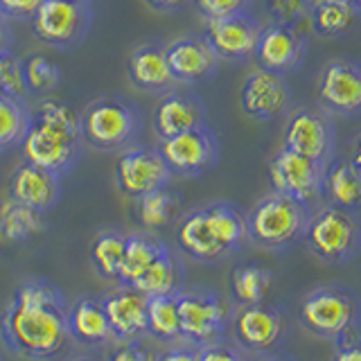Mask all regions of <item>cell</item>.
I'll list each match as a JSON object with an SVG mask.
<instances>
[{
  "label": "cell",
  "instance_id": "cell-1",
  "mask_svg": "<svg viewBox=\"0 0 361 361\" xmlns=\"http://www.w3.org/2000/svg\"><path fill=\"white\" fill-rule=\"evenodd\" d=\"M0 338L9 353L43 361L63 350L68 305L59 287L45 278L23 280L0 314Z\"/></svg>",
  "mask_w": 361,
  "mask_h": 361
},
{
  "label": "cell",
  "instance_id": "cell-2",
  "mask_svg": "<svg viewBox=\"0 0 361 361\" xmlns=\"http://www.w3.org/2000/svg\"><path fill=\"white\" fill-rule=\"evenodd\" d=\"M82 145L77 113L63 102L45 99L32 111L20 149L25 161L56 176H66L82 161Z\"/></svg>",
  "mask_w": 361,
  "mask_h": 361
},
{
  "label": "cell",
  "instance_id": "cell-3",
  "mask_svg": "<svg viewBox=\"0 0 361 361\" xmlns=\"http://www.w3.org/2000/svg\"><path fill=\"white\" fill-rule=\"evenodd\" d=\"M246 240V214L226 201H214L185 212L176 224V246L190 259L219 262Z\"/></svg>",
  "mask_w": 361,
  "mask_h": 361
},
{
  "label": "cell",
  "instance_id": "cell-4",
  "mask_svg": "<svg viewBox=\"0 0 361 361\" xmlns=\"http://www.w3.org/2000/svg\"><path fill=\"white\" fill-rule=\"evenodd\" d=\"M84 145L97 152H120L138 138L142 118L135 104L124 97H97L79 116Z\"/></svg>",
  "mask_w": 361,
  "mask_h": 361
},
{
  "label": "cell",
  "instance_id": "cell-5",
  "mask_svg": "<svg viewBox=\"0 0 361 361\" xmlns=\"http://www.w3.org/2000/svg\"><path fill=\"white\" fill-rule=\"evenodd\" d=\"M310 214V206L274 190L246 214V240L262 248H285L302 237Z\"/></svg>",
  "mask_w": 361,
  "mask_h": 361
},
{
  "label": "cell",
  "instance_id": "cell-6",
  "mask_svg": "<svg viewBox=\"0 0 361 361\" xmlns=\"http://www.w3.org/2000/svg\"><path fill=\"white\" fill-rule=\"evenodd\" d=\"M305 244L327 264H343L361 248V221L355 210L338 208L334 203L310 214L305 226Z\"/></svg>",
  "mask_w": 361,
  "mask_h": 361
},
{
  "label": "cell",
  "instance_id": "cell-7",
  "mask_svg": "<svg viewBox=\"0 0 361 361\" xmlns=\"http://www.w3.org/2000/svg\"><path fill=\"white\" fill-rule=\"evenodd\" d=\"M300 325L321 338H338L361 323V302L341 285L312 289L300 302Z\"/></svg>",
  "mask_w": 361,
  "mask_h": 361
},
{
  "label": "cell",
  "instance_id": "cell-8",
  "mask_svg": "<svg viewBox=\"0 0 361 361\" xmlns=\"http://www.w3.org/2000/svg\"><path fill=\"white\" fill-rule=\"evenodd\" d=\"M90 23V0H43L37 14L30 18L34 39L54 50H73L84 43Z\"/></svg>",
  "mask_w": 361,
  "mask_h": 361
},
{
  "label": "cell",
  "instance_id": "cell-9",
  "mask_svg": "<svg viewBox=\"0 0 361 361\" xmlns=\"http://www.w3.org/2000/svg\"><path fill=\"white\" fill-rule=\"evenodd\" d=\"M180 336L183 341L201 348L221 341L226 327L231 325V310L219 293L214 291H176Z\"/></svg>",
  "mask_w": 361,
  "mask_h": 361
},
{
  "label": "cell",
  "instance_id": "cell-10",
  "mask_svg": "<svg viewBox=\"0 0 361 361\" xmlns=\"http://www.w3.org/2000/svg\"><path fill=\"white\" fill-rule=\"evenodd\" d=\"M169 178L172 172L158 147H131L120 154L116 163V185L124 197L133 201L165 188Z\"/></svg>",
  "mask_w": 361,
  "mask_h": 361
},
{
  "label": "cell",
  "instance_id": "cell-11",
  "mask_svg": "<svg viewBox=\"0 0 361 361\" xmlns=\"http://www.w3.org/2000/svg\"><path fill=\"white\" fill-rule=\"evenodd\" d=\"M269 174L276 192L289 195L305 206H312L323 195L325 165L314 163L296 152L285 149V147L271 158Z\"/></svg>",
  "mask_w": 361,
  "mask_h": 361
},
{
  "label": "cell",
  "instance_id": "cell-12",
  "mask_svg": "<svg viewBox=\"0 0 361 361\" xmlns=\"http://www.w3.org/2000/svg\"><path fill=\"white\" fill-rule=\"evenodd\" d=\"M158 152L165 158L172 176H201L217 163L219 147L214 133L203 124V127L161 140Z\"/></svg>",
  "mask_w": 361,
  "mask_h": 361
},
{
  "label": "cell",
  "instance_id": "cell-13",
  "mask_svg": "<svg viewBox=\"0 0 361 361\" xmlns=\"http://www.w3.org/2000/svg\"><path fill=\"white\" fill-rule=\"evenodd\" d=\"M231 330L235 343L242 350L267 353L280 341L285 321H282V314L276 307H267L264 302L240 305L231 316Z\"/></svg>",
  "mask_w": 361,
  "mask_h": 361
},
{
  "label": "cell",
  "instance_id": "cell-14",
  "mask_svg": "<svg viewBox=\"0 0 361 361\" xmlns=\"http://www.w3.org/2000/svg\"><path fill=\"white\" fill-rule=\"evenodd\" d=\"M259 34H262V25L248 11H242V14L208 20V30L203 37L208 39L219 59L244 61L253 56Z\"/></svg>",
  "mask_w": 361,
  "mask_h": 361
},
{
  "label": "cell",
  "instance_id": "cell-15",
  "mask_svg": "<svg viewBox=\"0 0 361 361\" xmlns=\"http://www.w3.org/2000/svg\"><path fill=\"white\" fill-rule=\"evenodd\" d=\"M282 147L289 152H296L310 161L327 165V158L332 154V127L321 113L300 109L287 120Z\"/></svg>",
  "mask_w": 361,
  "mask_h": 361
},
{
  "label": "cell",
  "instance_id": "cell-16",
  "mask_svg": "<svg viewBox=\"0 0 361 361\" xmlns=\"http://www.w3.org/2000/svg\"><path fill=\"white\" fill-rule=\"evenodd\" d=\"M319 97L336 113H361V63L350 59L325 63L319 79Z\"/></svg>",
  "mask_w": 361,
  "mask_h": 361
},
{
  "label": "cell",
  "instance_id": "cell-17",
  "mask_svg": "<svg viewBox=\"0 0 361 361\" xmlns=\"http://www.w3.org/2000/svg\"><path fill=\"white\" fill-rule=\"evenodd\" d=\"M167 63L172 68V75L180 84H199L203 79L214 75L219 63V56L214 54L212 45L206 37H188L174 39L165 45Z\"/></svg>",
  "mask_w": 361,
  "mask_h": 361
},
{
  "label": "cell",
  "instance_id": "cell-18",
  "mask_svg": "<svg viewBox=\"0 0 361 361\" xmlns=\"http://www.w3.org/2000/svg\"><path fill=\"white\" fill-rule=\"evenodd\" d=\"M289 102V88L285 79L271 71H253L244 79L240 90V104L248 118L271 120L285 111Z\"/></svg>",
  "mask_w": 361,
  "mask_h": 361
},
{
  "label": "cell",
  "instance_id": "cell-19",
  "mask_svg": "<svg viewBox=\"0 0 361 361\" xmlns=\"http://www.w3.org/2000/svg\"><path fill=\"white\" fill-rule=\"evenodd\" d=\"M127 77L133 88L149 95H165L178 84L172 68L167 63L163 43H142L138 45L127 61Z\"/></svg>",
  "mask_w": 361,
  "mask_h": 361
},
{
  "label": "cell",
  "instance_id": "cell-20",
  "mask_svg": "<svg viewBox=\"0 0 361 361\" xmlns=\"http://www.w3.org/2000/svg\"><path fill=\"white\" fill-rule=\"evenodd\" d=\"M9 197L45 214L56 206L61 197V176L25 161L14 169L9 178Z\"/></svg>",
  "mask_w": 361,
  "mask_h": 361
},
{
  "label": "cell",
  "instance_id": "cell-21",
  "mask_svg": "<svg viewBox=\"0 0 361 361\" xmlns=\"http://www.w3.org/2000/svg\"><path fill=\"white\" fill-rule=\"evenodd\" d=\"M113 338L129 341L147 334V296L135 287H118L102 298Z\"/></svg>",
  "mask_w": 361,
  "mask_h": 361
},
{
  "label": "cell",
  "instance_id": "cell-22",
  "mask_svg": "<svg viewBox=\"0 0 361 361\" xmlns=\"http://www.w3.org/2000/svg\"><path fill=\"white\" fill-rule=\"evenodd\" d=\"M302 48V39L296 30L274 23V25L262 27L253 56L262 71L282 75L287 71H293L300 63Z\"/></svg>",
  "mask_w": 361,
  "mask_h": 361
},
{
  "label": "cell",
  "instance_id": "cell-23",
  "mask_svg": "<svg viewBox=\"0 0 361 361\" xmlns=\"http://www.w3.org/2000/svg\"><path fill=\"white\" fill-rule=\"evenodd\" d=\"M206 124V111L199 97L169 90L154 109V131L161 140Z\"/></svg>",
  "mask_w": 361,
  "mask_h": 361
},
{
  "label": "cell",
  "instance_id": "cell-24",
  "mask_svg": "<svg viewBox=\"0 0 361 361\" xmlns=\"http://www.w3.org/2000/svg\"><path fill=\"white\" fill-rule=\"evenodd\" d=\"M68 336L84 345H102L116 341L106 312L102 307V300L84 296L68 305Z\"/></svg>",
  "mask_w": 361,
  "mask_h": 361
},
{
  "label": "cell",
  "instance_id": "cell-25",
  "mask_svg": "<svg viewBox=\"0 0 361 361\" xmlns=\"http://www.w3.org/2000/svg\"><path fill=\"white\" fill-rule=\"evenodd\" d=\"M165 251H167L165 242L156 240L154 235H147V233L127 235L116 282L122 287H133V282L138 280L145 271L149 269V264L154 262V259Z\"/></svg>",
  "mask_w": 361,
  "mask_h": 361
},
{
  "label": "cell",
  "instance_id": "cell-26",
  "mask_svg": "<svg viewBox=\"0 0 361 361\" xmlns=\"http://www.w3.org/2000/svg\"><path fill=\"white\" fill-rule=\"evenodd\" d=\"M323 192L338 208L359 210L361 208V169L353 161H336L325 167Z\"/></svg>",
  "mask_w": 361,
  "mask_h": 361
},
{
  "label": "cell",
  "instance_id": "cell-27",
  "mask_svg": "<svg viewBox=\"0 0 361 361\" xmlns=\"http://www.w3.org/2000/svg\"><path fill=\"white\" fill-rule=\"evenodd\" d=\"M43 231V212L23 206L16 199L0 203V244H23Z\"/></svg>",
  "mask_w": 361,
  "mask_h": 361
},
{
  "label": "cell",
  "instance_id": "cell-28",
  "mask_svg": "<svg viewBox=\"0 0 361 361\" xmlns=\"http://www.w3.org/2000/svg\"><path fill=\"white\" fill-rule=\"evenodd\" d=\"M147 336L161 343H183L176 293L147 296Z\"/></svg>",
  "mask_w": 361,
  "mask_h": 361
},
{
  "label": "cell",
  "instance_id": "cell-29",
  "mask_svg": "<svg viewBox=\"0 0 361 361\" xmlns=\"http://www.w3.org/2000/svg\"><path fill=\"white\" fill-rule=\"evenodd\" d=\"M274 285V274L255 262L240 264L231 276V291L237 305H255L267 298V293Z\"/></svg>",
  "mask_w": 361,
  "mask_h": 361
},
{
  "label": "cell",
  "instance_id": "cell-30",
  "mask_svg": "<svg viewBox=\"0 0 361 361\" xmlns=\"http://www.w3.org/2000/svg\"><path fill=\"white\" fill-rule=\"evenodd\" d=\"M138 203V210H135V217H138L140 226L147 231H161L165 226L174 221L180 201L174 192H169L167 185L158 188L149 195H145L140 199H135Z\"/></svg>",
  "mask_w": 361,
  "mask_h": 361
},
{
  "label": "cell",
  "instance_id": "cell-31",
  "mask_svg": "<svg viewBox=\"0 0 361 361\" xmlns=\"http://www.w3.org/2000/svg\"><path fill=\"white\" fill-rule=\"evenodd\" d=\"M359 9L345 0H327L312 7V30L325 39H334L345 34L357 23Z\"/></svg>",
  "mask_w": 361,
  "mask_h": 361
},
{
  "label": "cell",
  "instance_id": "cell-32",
  "mask_svg": "<svg viewBox=\"0 0 361 361\" xmlns=\"http://www.w3.org/2000/svg\"><path fill=\"white\" fill-rule=\"evenodd\" d=\"M133 287L142 291L145 296H163V293H176L178 291V264L172 255V251H167L158 255L149 269L133 282Z\"/></svg>",
  "mask_w": 361,
  "mask_h": 361
},
{
  "label": "cell",
  "instance_id": "cell-33",
  "mask_svg": "<svg viewBox=\"0 0 361 361\" xmlns=\"http://www.w3.org/2000/svg\"><path fill=\"white\" fill-rule=\"evenodd\" d=\"M124 242H127V235L118 233V231H104L99 233L93 244H90V264L97 271L99 278L104 280H118V269H120V259L124 253Z\"/></svg>",
  "mask_w": 361,
  "mask_h": 361
},
{
  "label": "cell",
  "instance_id": "cell-34",
  "mask_svg": "<svg viewBox=\"0 0 361 361\" xmlns=\"http://www.w3.org/2000/svg\"><path fill=\"white\" fill-rule=\"evenodd\" d=\"M32 111L25 97H0V152L20 145L27 131Z\"/></svg>",
  "mask_w": 361,
  "mask_h": 361
},
{
  "label": "cell",
  "instance_id": "cell-35",
  "mask_svg": "<svg viewBox=\"0 0 361 361\" xmlns=\"http://www.w3.org/2000/svg\"><path fill=\"white\" fill-rule=\"evenodd\" d=\"M23 77H25L27 93L32 95H50L61 82L59 68L43 54H32L23 59Z\"/></svg>",
  "mask_w": 361,
  "mask_h": 361
},
{
  "label": "cell",
  "instance_id": "cell-36",
  "mask_svg": "<svg viewBox=\"0 0 361 361\" xmlns=\"http://www.w3.org/2000/svg\"><path fill=\"white\" fill-rule=\"evenodd\" d=\"M27 86L23 77V61L16 54H0V97H25Z\"/></svg>",
  "mask_w": 361,
  "mask_h": 361
},
{
  "label": "cell",
  "instance_id": "cell-37",
  "mask_svg": "<svg viewBox=\"0 0 361 361\" xmlns=\"http://www.w3.org/2000/svg\"><path fill=\"white\" fill-rule=\"evenodd\" d=\"M310 0H267V11L278 25L293 27L310 11Z\"/></svg>",
  "mask_w": 361,
  "mask_h": 361
},
{
  "label": "cell",
  "instance_id": "cell-38",
  "mask_svg": "<svg viewBox=\"0 0 361 361\" xmlns=\"http://www.w3.org/2000/svg\"><path fill=\"white\" fill-rule=\"evenodd\" d=\"M158 353L152 343H147L142 336L129 338V341H118L111 350L106 361H156Z\"/></svg>",
  "mask_w": 361,
  "mask_h": 361
},
{
  "label": "cell",
  "instance_id": "cell-39",
  "mask_svg": "<svg viewBox=\"0 0 361 361\" xmlns=\"http://www.w3.org/2000/svg\"><path fill=\"white\" fill-rule=\"evenodd\" d=\"M253 0H192V5L206 20H217L248 11Z\"/></svg>",
  "mask_w": 361,
  "mask_h": 361
},
{
  "label": "cell",
  "instance_id": "cell-40",
  "mask_svg": "<svg viewBox=\"0 0 361 361\" xmlns=\"http://www.w3.org/2000/svg\"><path fill=\"white\" fill-rule=\"evenodd\" d=\"M332 361H361V325L334 338Z\"/></svg>",
  "mask_w": 361,
  "mask_h": 361
},
{
  "label": "cell",
  "instance_id": "cell-41",
  "mask_svg": "<svg viewBox=\"0 0 361 361\" xmlns=\"http://www.w3.org/2000/svg\"><path fill=\"white\" fill-rule=\"evenodd\" d=\"M43 0H0V16L5 20H30Z\"/></svg>",
  "mask_w": 361,
  "mask_h": 361
},
{
  "label": "cell",
  "instance_id": "cell-42",
  "mask_svg": "<svg viewBox=\"0 0 361 361\" xmlns=\"http://www.w3.org/2000/svg\"><path fill=\"white\" fill-rule=\"evenodd\" d=\"M199 361H244V359H242L240 348L226 343L221 338V341L201 345L199 348Z\"/></svg>",
  "mask_w": 361,
  "mask_h": 361
},
{
  "label": "cell",
  "instance_id": "cell-43",
  "mask_svg": "<svg viewBox=\"0 0 361 361\" xmlns=\"http://www.w3.org/2000/svg\"><path fill=\"white\" fill-rule=\"evenodd\" d=\"M156 361H199V348L183 341L180 345H174L161 353Z\"/></svg>",
  "mask_w": 361,
  "mask_h": 361
},
{
  "label": "cell",
  "instance_id": "cell-44",
  "mask_svg": "<svg viewBox=\"0 0 361 361\" xmlns=\"http://www.w3.org/2000/svg\"><path fill=\"white\" fill-rule=\"evenodd\" d=\"M145 3L156 11H163V14H174V11H180L192 5V0H145Z\"/></svg>",
  "mask_w": 361,
  "mask_h": 361
},
{
  "label": "cell",
  "instance_id": "cell-45",
  "mask_svg": "<svg viewBox=\"0 0 361 361\" xmlns=\"http://www.w3.org/2000/svg\"><path fill=\"white\" fill-rule=\"evenodd\" d=\"M11 43H14V37H11V30L7 25V20L0 16V54H5L11 50Z\"/></svg>",
  "mask_w": 361,
  "mask_h": 361
},
{
  "label": "cell",
  "instance_id": "cell-46",
  "mask_svg": "<svg viewBox=\"0 0 361 361\" xmlns=\"http://www.w3.org/2000/svg\"><path fill=\"white\" fill-rule=\"evenodd\" d=\"M350 161H353L359 169H361V133L355 138L353 142V152H350Z\"/></svg>",
  "mask_w": 361,
  "mask_h": 361
},
{
  "label": "cell",
  "instance_id": "cell-47",
  "mask_svg": "<svg viewBox=\"0 0 361 361\" xmlns=\"http://www.w3.org/2000/svg\"><path fill=\"white\" fill-rule=\"evenodd\" d=\"M262 361H293V359L282 357V355H271V357H267V359H262Z\"/></svg>",
  "mask_w": 361,
  "mask_h": 361
},
{
  "label": "cell",
  "instance_id": "cell-48",
  "mask_svg": "<svg viewBox=\"0 0 361 361\" xmlns=\"http://www.w3.org/2000/svg\"><path fill=\"white\" fill-rule=\"evenodd\" d=\"M345 3H350V5H353V7L361 9V0H345Z\"/></svg>",
  "mask_w": 361,
  "mask_h": 361
},
{
  "label": "cell",
  "instance_id": "cell-49",
  "mask_svg": "<svg viewBox=\"0 0 361 361\" xmlns=\"http://www.w3.org/2000/svg\"><path fill=\"white\" fill-rule=\"evenodd\" d=\"M321 3H327V0H310V7H316V5H321Z\"/></svg>",
  "mask_w": 361,
  "mask_h": 361
},
{
  "label": "cell",
  "instance_id": "cell-50",
  "mask_svg": "<svg viewBox=\"0 0 361 361\" xmlns=\"http://www.w3.org/2000/svg\"><path fill=\"white\" fill-rule=\"evenodd\" d=\"M73 361H95V359H88V357H77V359H73Z\"/></svg>",
  "mask_w": 361,
  "mask_h": 361
},
{
  "label": "cell",
  "instance_id": "cell-51",
  "mask_svg": "<svg viewBox=\"0 0 361 361\" xmlns=\"http://www.w3.org/2000/svg\"><path fill=\"white\" fill-rule=\"evenodd\" d=\"M0 361H3V357H0Z\"/></svg>",
  "mask_w": 361,
  "mask_h": 361
}]
</instances>
